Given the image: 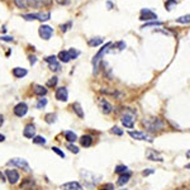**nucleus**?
<instances>
[{"instance_id":"nucleus-47","label":"nucleus","mask_w":190,"mask_h":190,"mask_svg":"<svg viewBox=\"0 0 190 190\" xmlns=\"http://www.w3.org/2000/svg\"><path fill=\"white\" fill-rule=\"evenodd\" d=\"M115 46L118 47V50H124V48H125V43H124V42H118Z\"/></svg>"},{"instance_id":"nucleus-36","label":"nucleus","mask_w":190,"mask_h":190,"mask_svg":"<svg viewBox=\"0 0 190 190\" xmlns=\"http://www.w3.org/2000/svg\"><path fill=\"white\" fill-rule=\"evenodd\" d=\"M23 19H25V20H36L37 19V13L36 14H24Z\"/></svg>"},{"instance_id":"nucleus-21","label":"nucleus","mask_w":190,"mask_h":190,"mask_svg":"<svg viewBox=\"0 0 190 190\" xmlns=\"http://www.w3.org/2000/svg\"><path fill=\"white\" fill-rule=\"evenodd\" d=\"M58 58H60V61L61 62H65V63H67L71 58H70V55H69V52L67 51H61L60 53H58Z\"/></svg>"},{"instance_id":"nucleus-23","label":"nucleus","mask_w":190,"mask_h":190,"mask_svg":"<svg viewBox=\"0 0 190 190\" xmlns=\"http://www.w3.org/2000/svg\"><path fill=\"white\" fill-rule=\"evenodd\" d=\"M72 109H74V112L77 114V117H80V118H84V112H82V109H81V105H80L79 103H74V104H72Z\"/></svg>"},{"instance_id":"nucleus-26","label":"nucleus","mask_w":190,"mask_h":190,"mask_svg":"<svg viewBox=\"0 0 190 190\" xmlns=\"http://www.w3.org/2000/svg\"><path fill=\"white\" fill-rule=\"evenodd\" d=\"M51 18V13L47 12V13H37V19L41 20V22H46Z\"/></svg>"},{"instance_id":"nucleus-53","label":"nucleus","mask_w":190,"mask_h":190,"mask_svg":"<svg viewBox=\"0 0 190 190\" xmlns=\"http://www.w3.org/2000/svg\"><path fill=\"white\" fill-rule=\"evenodd\" d=\"M176 190H189L187 187H179V189H176Z\"/></svg>"},{"instance_id":"nucleus-11","label":"nucleus","mask_w":190,"mask_h":190,"mask_svg":"<svg viewBox=\"0 0 190 190\" xmlns=\"http://www.w3.org/2000/svg\"><path fill=\"white\" fill-rule=\"evenodd\" d=\"M5 176H7V180H9L10 184H17L18 180H19V174L15 170H7Z\"/></svg>"},{"instance_id":"nucleus-20","label":"nucleus","mask_w":190,"mask_h":190,"mask_svg":"<svg viewBox=\"0 0 190 190\" xmlns=\"http://www.w3.org/2000/svg\"><path fill=\"white\" fill-rule=\"evenodd\" d=\"M34 94L38 95V97H43V95L47 94V89L42 85H36L34 86Z\"/></svg>"},{"instance_id":"nucleus-1","label":"nucleus","mask_w":190,"mask_h":190,"mask_svg":"<svg viewBox=\"0 0 190 190\" xmlns=\"http://www.w3.org/2000/svg\"><path fill=\"white\" fill-rule=\"evenodd\" d=\"M143 125L150 131H161L164 128L165 123L158 118H148L143 120Z\"/></svg>"},{"instance_id":"nucleus-5","label":"nucleus","mask_w":190,"mask_h":190,"mask_svg":"<svg viewBox=\"0 0 190 190\" xmlns=\"http://www.w3.org/2000/svg\"><path fill=\"white\" fill-rule=\"evenodd\" d=\"M40 36H41V38H43V40H50L51 37H52V34H53V28H51L50 25H41L40 27Z\"/></svg>"},{"instance_id":"nucleus-4","label":"nucleus","mask_w":190,"mask_h":190,"mask_svg":"<svg viewBox=\"0 0 190 190\" xmlns=\"http://www.w3.org/2000/svg\"><path fill=\"white\" fill-rule=\"evenodd\" d=\"M8 165H10V166H18L20 169H24L25 171H30V167H29L27 160H24V158H18V157L17 158H12V160L8 162Z\"/></svg>"},{"instance_id":"nucleus-33","label":"nucleus","mask_w":190,"mask_h":190,"mask_svg":"<svg viewBox=\"0 0 190 190\" xmlns=\"http://www.w3.org/2000/svg\"><path fill=\"white\" fill-rule=\"evenodd\" d=\"M67 52H69V55H70V58H71V60H72V58H76V57L80 55V52H79L77 50H75V48H71V50H69Z\"/></svg>"},{"instance_id":"nucleus-9","label":"nucleus","mask_w":190,"mask_h":190,"mask_svg":"<svg viewBox=\"0 0 190 190\" xmlns=\"http://www.w3.org/2000/svg\"><path fill=\"white\" fill-rule=\"evenodd\" d=\"M141 20H156L157 19V14L151 12L150 9H142L141 10Z\"/></svg>"},{"instance_id":"nucleus-52","label":"nucleus","mask_w":190,"mask_h":190,"mask_svg":"<svg viewBox=\"0 0 190 190\" xmlns=\"http://www.w3.org/2000/svg\"><path fill=\"white\" fill-rule=\"evenodd\" d=\"M4 140H5V137H4L3 135H0V142H3Z\"/></svg>"},{"instance_id":"nucleus-18","label":"nucleus","mask_w":190,"mask_h":190,"mask_svg":"<svg viewBox=\"0 0 190 190\" xmlns=\"http://www.w3.org/2000/svg\"><path fill=\"white\" fill-rule=\"evenodd\" d=\"M27 74H28V71H27L25 69H23V67H15V69H13V75H14L15 77H18V79L25 76Z\"/></svg>"},{"instance_id":"nucleus-10","label":"nucleus","mask_w":190,"mask_h":190,"mask_svg":"<svg viewBox=\"0 0 190 190\" xmlns=\"http://www.w3.org/2000/svg\"><path fill=\"white\" fill-rule=\"evenodd\" d=\"M27 112H28V107L25 103H19L14 107V114L17 117H24L27 114Z\"/></svg>"},{"instance_id":"nucleus-42","label":"nucleus","mask_w":190,"mask_h":190,"mask_svg":"<svg viewBox=\"0 0 190 190\" xmlns=\"http://www.w3.org/2000/svg\"><path fill=\"white\" fill-rule=\"evenodd\" d=\"M100 190H114V186H113V184H104L100 187Z\"/></svg>"},{"instance_id":"nucleus-48","label":"nucleus","mask_w":190,"mask_h":190,"mask_svg":"<svg viewBox=\"0 0 190 190\" xmlns=\"http://www.w3.org/2000/svg\"><path fill=\"white\" fill-rule=\"evenodd\" d=\"M41 2H42V4H43V5H50L52 0H41Z\"/></svg>"},{"instance_id":"nucleus-46","label":"nucleus","mask_w":190,"mask_h":190,"mask_svg":"<svg viewBox=\"0 0 190 190\" xmlns=\"http://www.w3.org/2000/svg\"><path fill=\"white\" fill-rule=\"evenodd\" d=\"M153 172H155V170H152V169H147L146 171H143V172H142V175H143V176H147V175H151V174H153Z\"/></svg>"},{"instance_id":"nucleus-31","label":"nucleus","mask_w":190,"mask_h":190,"mask_svg":"<svg viewBox=\"0 0 190 190\" xmlns=\"http://www.w3.org/2000/svg\"><path fill=\"white\" fill-rule=\"evenodd\" d=\"M177 3H176V0H167V2H166V4H165V8L170 12L171 9H172V7H175Z\"/></svg>"},{"instance_id":"nucleus-49","label":"nucleus","mask_w":190,"mask_h":190,"mask_svg":"<svg viewBox=\"0 0 190 190\" xmlns=\"http://www.w3.org/2000/svg\"><path fill=\"white\" fill-rule=\"evenodd\" d=\"M107 7H108V9H113V3L112 2H107Z\"/></svg>"},{"instance_id":"nucleus-3","label":"nucleus","mask_w":190,"mask_h":190,"mask_svg":"<svg viewBox=\"0 0 190 190\" xmlns=\"http://www.w3.org/2000/svg\"><path fill=\"white\" fill-rule=\"evenodd\" d=\"M122 124L127 128H133L135 125V119H133V110H129L128 113H124L122 115Z\"/></svg>"},{"instance_id":"nucleus-40","label":"nucleus","mask_w":190,"mask_h":190,"mask_svg":"<svg viewBox=\"0 0 190 190\" xmlns=\"http://www.w3.org/2000/svg\"><path fill=\"white\" fill-rule=\"evenodd\" d=\"M71 25H72V23H71V22H69V23H66V24H62L60 28H61V30H62V32H67V30H69V28H70Z\"/></svg>"},{"instance_id":"nucleus-27","label":"nucleus","mask_w":190,"mask_h":190,"mask_svg":"<svg viewBox=\"0 0 190 190\" xmlns=\"http://www.w3.org/2000/svg\"><path fill=\"white\" fill-rule=\"evenodd\" d=\"M32 141H33V143H36V145H46V138L42 137V136H34Z\"/></svg>"},{"instance_id":"nucleus-41","label":"nucleus","mask_w":190,"mask_h":190,"mask_svg":"<svg viewBox=\"0 0 190 190\" xmlns=\"http://www.w3.org/2000/svg\"><path fill=\"white\" fill-rule=\"evenodd\" d=\"M67 148H69L71 152H74V153H79V148H77L76 146H74L72 143H69V145H67Z\"/></svg>"},{"instance_id":"nucleus-50","label":"nucleus","mask_w":190,"mask_h":190,"mask_svg":"<svg viewBox=\"0 0 190 190\" xmlns=\"http://www.w3.org/2000/svg\"><path fill=\"white\" fill-rule=\"evenodd\" d=\"M0 180H3V181H5V175L0 171Z\"/></svg>"},{"instance_id":"nucleus-12","label":"nucleus","mask_w":190,"mask_h":190,"mask_svg":"<svg viewBox=\"0 0 190 190\" xmlns=\"http://www.w3.org/2000/svg\"><path fill=\"white\" fill-rule=\"evenodd\" d=\"M61 189L62 190H82V186L77 181H70L66 184H62Z\"/></svg>"},{"instance_id":"nucleus-44","label":"nucleus","mask_w":190,"mask_h":190,"mask_svg":"<svg viewBox=\"0 0 190 190\" xmlns=\"http://www.w3.org/2000/svg\"><path fill=\"white\" fill-rule=\"evenodd\" d=\"M0 40H2V41H5V42H13V41H14V38H13V37H9V36H3Z\"/></svg>"},{"instance_id":"nucleus-22","label":"nucleus","mask_w":190,"mask_h":190,"mask_svg":"<svg viewBox=\"0 0 190 190\" xmlns=\"http://www.w3.org/2000/svg\"><path fill=\"white\" fill-rule=\"evenodd\" d=\"M63 135H65V137H66V140L69 142H75L77 140V136L74 132H71V131H65V132H63Z\"/></svg>"},{"instance_id":"nucleus-16","label":"nucleus","mask_w":190,"mask_h":190,"mask_svg":"<svg viewBox=\"0 0 190 190\" xmlns=\"http://www.w3.org/2000/svg\"><path fill=\"white\" fill-rule=\"evenodd\" d=\"M147 158H148V160H151V161H162L161 155L158 153V152H156V151H153V150H150L147 152Z\"/></svg>"},{"instance_id":"nucleus-32","label":"nucleus","mask_w":190,"mask_h":190,"mask_svg":"<svg viewBox=\"0 0 190 190\" xmlns=\"http://www.w3.org/2000/svg\"><path fill=\"white\" fill-rule=\"evenodd\" d=\"M46 105H47V99H45V98L38 99V102H37V108H38V109H42V108H45Z\"/></svg>"},{"instance_id":"nucleus-28","label":"nucleus","mask_w":190,"mask_h":190,"mask_svg":"<svg viewBox=\"0 0 190 190\" xmlns=\"http://www.w3.org/2000/svg\"><path fill=\"white\" fill-rule=\"evenodd\" d=\"M56 118H57V115L53 114V113H50V114H47V115L45 117V119H46V122H47L48 124L55 123V122H56Z\"/></svg>"},{"instance_id":"nucleus-45","label":"nucleus","mask_w":190,"mask_h":190,"mask_svg":"<svg viewBox=\"0 0 190 190\" xmlns=\"http://www.w3.org/2000/svg\"><path fill=\"white\" fill-rule=\"evenodd\" d=\"M56 3L60 5H67L70 3V0H56Z\"/></svg>"},{"instance_id":"nucleus-29","label":"nucleus","mask_w":190,"mask_h":190,"mask_svg":"<svg viewBox=\"0 0 190 190\" xmlns=\"http://www.w3.org/2000/svg\"><path fill=\"white\" fill-rule=\"evenodd\" d=\"M127 170H128V167H127L125 165H118L115 167V172L117 174H124V172H127Z\"/></svg>"},{"instance_id":"nucleus-35","label":"nucleus","mask_w":190,"mask_h":190,"mask_svg":"<svg viewBox=\"0 0 190 190\" xmlns=\"http://www.w3.org/2000/svg\"><path fill=\"white\" fill-rule=\"evenodd\" d=\"M158 25H162V22H151V23H146L142 28H148V27H158Z\"/></svg>"},{"instance_id":"nucleus-43","label":"nucleus","mask_w":190,"mask_h":190,"mask_svg":"<svg viewBox=\"0 0 190 190\" xmlns=\"http://www.w3.org/2000/svg\"><path fill=\"white\" fill-rule=\"evenodd\" d=\"M28 58H29V63H30V65H34V63L37 62V57L33 56V55H29Z\"/></svg>"},{"instance_id":"nucleus-8","label":"nucleus","mask_w":190,"mask_h":190,"mask_svg":"<svg viewBox=\"0 0 190 190\" xmlns=\"http://www.w3.org/2000/svg\"><path fill=\"white\" fill-rule=\"evenodd\" d=\"M55 97L57 100L60 102H66L69 99V91L66 87H58L56 90V94H55Z\"/></svg>"},{"instance_id":"nucleus-14","label":"nucleus","mask_w":190,"mask_h":190,"mask_svg":"<svg viewBox=\"0 0 190 190\" xmlns=\"http://www.w3.org/2000/svg\"><path fill=\"white\" fill-rule=\"evenodd\" d=\"M99 105H100V109H102V112H103L104 114H109V113L113 110L112 104H110L109 102H107L105 99H100V100H99Z\"/></svg>"},{"instance_id":"nucleus-51","label":"nucleus","mask_w":190,"mask_h":190,"mask_svg":"<svg viewBox=\"0 0 190 190\" xmlns=\"http://www.w3.org/2000/svg\"><path fill=\"white\" fill-rule=\"evenodd\" d=\"M3 123H4V117H3L2 114H0V127L3 125Z\"/></svg>"},{"instance_id":"nucleus-15","label":"nucleus","mask_w":190,"mask_h":190,"mask_svg":"<svg viewBox=\"0 0 190 190\" xmlns=\"http://www.w3.org/2000/svg\"><path fill=\"white\" fill-rule=\"evenodd\" d=\"M34 187H36V182H34V180H32V179H25L20 184V189H23V190H32Z\"/></svg>"},{"instance_id":"nucleus-54","label":"nucleus","mask_w":190,"mask_h":190,"mask_svg":"<svg viewBox=\"0 0 190 190\" xmlns=\"http://www.w3.org/2000/svg\"><path fill=\"white\" fill-rule=\"evenodd\" d=\"M123 190H127V189H123Z\"/></svg>"},{"instance_id":"nucleus-37","label":"nucleus","mask_w":190,"mask_h":190,"mask_svg":"<svg viewBox=\"0 0 190 190\" xmlns=\"http://www.w3.org/2000/svg\"><path fill=\"white\" fill-rule=\"evenodd\" d=\"M29 5L34 7V8H38V7L42 5V2H41V0H29Z\"/></svg>"},{"instance_id":"nucleus-7","label":"nucleus","mask_w":190,"mask_h":190,"mask_svg":"<svg viewBox=\"0 0 190 190\" xmlns=\"http://www.w3.org/2000/svg\"><path fill=\"white\" fill-rule=\"evenodd\" d=\"M128 135L132 137V138H135V140H138V141H147V142H152V138L151 137H148L146 133H143V132H140V131H129L128 132Z\"/></svg>"},{"instance_id":"nucleus-24","label":"nucleus","mask_w":190,"mask_h":190,"mask_svg":"<svg viewBox=\"0 0 190 190\" xmlns=\"http://www.w3.org/2000/svg\"><path fill=\"white\" fill-rule=\"evenodd\" d=\"M14 3L20 9H25L29 7V0H14Z\"/></svg>"},{"instance_id":"nucleus-25","label":"nucleus","mask_w":190,"mask_h":190,"mask_svg":"<svg viewBox=\"0 0 190 190\" xmlns=\"http://www.w3.org/2000/svg\"><path fill=\"white\" fill-rule=\"evenodd\" d=\"M102 43H103V40L100 37H95V38L89 40V46H91V47H97V46H99Z\"/></svg>"},{"instance_id":"nucleus-19","label":"nucleus","mask_w":190,"mask_h":190,"mask_svg":"<svg viewBox=\"0 0 190 190\" xmlns=\"http://www.w3.org/2000/svg\"><path fill=\"white\" fill-rule=\"evenodd\" d=\"M80 142H81V146H84V147H90L91 143H92V137L89 136V135H85V136L81 137Z\"/></svg>"},{"instance_id":"nucleus-6","label":"nucleus","mask_w":190,"mask_h":190,"mask_svg":"<svg viewBox=\"0 0 190 190\" xmlns=\"http://www.w3.org/2000/svg\"><path fill=\"white\" fill-rule=\"evenodd\" d=\"M46 62L48 63V66H50V69H51L52 71L57 72V71L61 70V65L58 63L56 56H48V57H46Z\"/></svg>"},{"instance_id":"nucleus-38","label":"nucleus","mask_w":190,"mask_h":190,"mask_svg":"<svg viewBox=\"0 0 190 190\" xmlns=\"http://www.w3.org/2000/svg\"><path fill=\"white\" fill-rule=\"evenodd\" d=\"M110 132H112L113 135H117V136H122V135H123V131H122L120 128H118V127H113V128L110 129Z\"/></svg>"},{"instance_id":"nucleus-13","label":"nucleus","mask_w":190,"mask_h":190,"mask_svg":"<svg viewBox=\"0 0 190 190\" xmlns=\"http://www.w3.org/2000/svg\"><path fill=\"white\" fill-rule=\"evenodd\" d=\"M23 135L27 138H33L34 135H36V127H34V124H27L25 128L23 129Z\"/></svg>"},{"instance_id":"nucleus-2","label":"nucleus","mask_w":190,"mask_h":190,"mask_svg":"<svg viewBox=\"0 0 190 190\" xmlns=\"http://www.w3.org/2000/svg\"><path fill=\"white\" fill-rule=\"evenodd\" d=\"M113 46V43L112 42H108V43H105V46L94 56V58H92V66H94V72L97 74V71H98V65H99V61L102 60V56L104 55V53H107L108 51H109V48Z\"/></svg>"},{"instance_id":"nucleus-30","label":"nucleus","mask_w":190,"mask_h":190,"mask_svg":"<svg viewBox=\"0 0 190 190\" xmlns=\"http://www.w3.org/2000/svg\"><path fill=\"white\" fill-rule=\"evenodd\" d=\"M190 17H189V14H186L185 17H180V18H177L176 19V22L177 23H182V24H189V22H190V19H189Z\"/></svg>"},{"instance_id":"nucleus-39","label":"nucleus","mask_w":190,"mask_h":190,"mask_svg":"<svg viewBox=\"0 0 190 190\" xmlns=\"http://www.w3.org/2000/svg\"><path fill=\"white\" fill-rule=\"evenodd\" d=\"M52 151H53L55 153H57L58 156H61L62 158H65V157H66V155H65V153H63V152H62V151H61V150H60L58 147H53V148H52Z\"/></svg>"},{"instance_id":"nucleus-34","label":"nucleus","mask_w":190,"mask_h":190,"mask_svg":"<svg viewBox=\"0 0 190 190\" xmlns=\"http://www.w3.org/2000/svg\"><path fill=\"white\" fill-rule=\"evenodd\" d=\"M57 82H58V79L55 76V77H51V80H48L47 81V86L48 87H52V86H56L57 85Z\"/></svg>"},{"instance_id":"nucleus-17","label":"nucleus","mask_w":190,"mask_h":190,"mask_svg":"<svg viewBox=\"0 0 190 190\" xmlns=\"http://www.w3.org/2000/svg\"><path fill=\"white\" fill-rule=\"evenodd\" d=\"M129 179H131V174L129 172H124V174H122L120 176H119V179H118V185H124V184H127L129 181Z\"/></svg>"}]
</instances>
